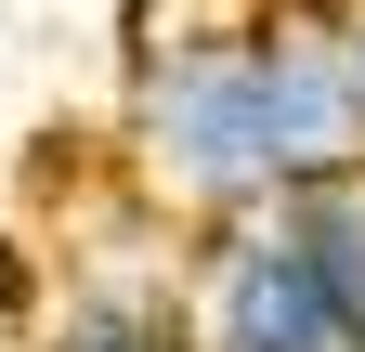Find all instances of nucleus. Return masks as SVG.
<instances>
[{"instance_id":"obj_1","label":"nucleus","mask_w":365,"mask_h":352,"mask_svg":"<svg viewBox=\"0 0 365 352\" xmlns=\"http://www.w3.org/2000/svg\"><path fill=\"white\" fill-rule=\"evenodd\" d=\"M118 183L170 235L365 183V0H118Z\"/></svg>"},{"instance_id":"obj_2","label":"nucleus","mask_w":365,"mask_h":352,"mask_svg":"<svg viewBox=\"0 0 365 352\" xmlns=\"http://www.w3.org/2000/svg\"><path fill=\"white\" fill-rule=\"evenodd\" d=\"M182 352H365V183L170 235Z\"/></svg>"},{"instance_id":"obj_3","label":"nucleus","mask_w":365,"mask_h":352,"mask_svg":"<svg viewBox=\"0 0 365 352\" xmlns=\"http://www.w3.org/2000/svg\"><path fill=\"white\" fill-rule=\"evenodd\" d=\"M14 352H182L170 261H53V300Z\"/></svg>"},{"instance_id":"obj_4","label":"nucleus","mask_w":365,"mask_h":352,"mask_svg":"<svg viewBox=\"0 0 365 352\" xmlns=\"http://www.w3.org/2000/svg\"><path fill=\"white\" fill-rule=\"evenodd\" d=\"M39 300H53V261H39L26 235H0V352L39 326Z\"/></svg>"}]
</instances>
